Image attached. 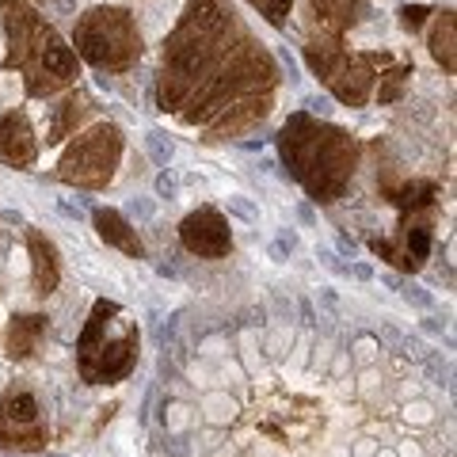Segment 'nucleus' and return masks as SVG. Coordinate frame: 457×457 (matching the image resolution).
Listing matches in <instances>:
<instances>
[{
    "instance_id": "nucleus-11",
    "label": "nucleus",
    "mask_w": 457,
    "mask_h": 457,
    "mask_svg": "<svg viewBox=\"0 0 457 457\" xmlns=\"http://www.w3.org/2000/svg\"><path fill=\"white\" fill-rule=\"evenodd\" d=\"M404 420L408 423H431L435 420V408L427 404V400H411V404L404 408Z\"/></svg>"
},
{
    "instance_id": "nucleus-15",
    "label": "nucleus",
    "mask_w": 457,
    "mask_h": 457,
    "mask_svg": "<svg viewBox=\"0 0 457 457\" xmlns=\"http://www.w3.org/2000/svg\"><path fill=\"white\" fill-rule=\"evenodd\" d=\"M57 213H62V218H69V221H80L84 218V206L80 203H65V198H57Z\"/></svg>"
},
{
    "instance_id": "nucleus-26",
    "label": "nucleus",
    "mask_w": 457,
    "mask_h": 457,
    "mask_svg": "<svg viewBox=\"0 0 457 457\" xmlns=\"http://www.w3.org/2000/svg\"><path fill=\"white\" fill-rule=\"evenodd\" d=\"M339 255H354V240H347V237H339Z\"/></svg>"
},
{
    "instance_id": "nucleus-6",
    "label": "nucleus",
    "mask_w": 457,
    "mask_h": 457,
    "mask_svg": "<svg viewBox=\"0 0 457 457\" xmlns=\"http://www.w3.org/2000/svg\"><path fill=\"white\" fill-rule=\"evenodd\" d=\"M400 297L411 305V309H423V312H431L438 302H435V294L427 290V286H420V282H400Z\"/></svg>"
},
{
    "instance_id": "nucleus-13",
    "label": "nucleus",
    "mask_w": 457,
    "mask_h": 457,
    "mask_svg": "<svg viewBox=\"0 0 457 457\" xmlns=\"http://www.w3.org/2000/svg\"><path fill=\"white\" fill-rule=\"evenodd\" d=\"M294 339V332H290V324H282L278 328V332L275 336H270L267 339V354H270V359H278V354H282V347H286V343H290Z\"/></svg>"
},
{
    "instance_id": "nucleus-21",
    "label": "nucleus",
    "mask_w": 457,
    "mask_h": 457,
    "mask_svg": "<svg viewBox=\"0 0 457 457\" xmlns=\"http://www.w3.org/2000/svg\"><path fill=\"white\" fill-rule=\"evenodd\" d=\"M297 221H302V225H317V213H312V206L309 203H297Z\"/></svg>"
},
{
    "instance_id": "nucleus-17",
    "label": "nucleus",
    "mask_w": 457,
    "mask_h": 457,
    "mask_svg": "<svg viewBox=\"0 0 457 457\" xmlns=\"http://www.w3.org/2000/svg\"><path fill=\"white\" fill-rule=\"evenodd\" d=\"M305 104H309V111H317V114H332V111H336V107H332V99H328V96H309Z\"/></svg>"
},
{
    "instance_id": "nucleus-4",
    "label": "nucleus",
    "mask_w": 457,
    "mask_h": 457,
    "mask_svg": "<svg viewBox=\"0 0 457 457\" xmlns=\"http://www.w3.org/2000/svg\"><path fill=\"white\" fill-rule=\"evenodd\" d=\"M179 4H183V0H161V4H153V8L145 12V16H141V23H145V31H149V35H161L164 27H168L171 20H176Z\"/></svg>"
},
{
    "instance_id": "nucleus-12",
    "label": "nucleus",
    "mask_w": 457,
    "mask_h": 457,
    "mask_svg": "<svg viewBox=\"0 0 457 457\" xmlns=\"http://www.w3.org/2000/svg\"><path fill=\"white\" fill-rule=\"evenodd\" d=\"M423 16H427L423 4H404V8H400V23H404V31H420Z\"/></svg>"
},
{
    "instance_id": "nucleus-19",
    "label": "nucleus",
    "mask_w": 457,
    "mask_h": 457,
    "mask_svg": "<svg viewBox=\"0 0 457 457\" xmlns=\"http://www.w3.org/2000/svg\"><path fill=\"white\" fill-rule=\"evenodd\" d=\"M309 362V339H302L297 343V351H294V362H290V370H302Z\"/></svg>"
},
{
    "instance_id": "nucleus-14",
    "label": "nucleus",
    "mask_w": 457,
    "mask_h": 457,
    "mask_svg": "<svg viewBox=\"0 0 457 457\" xmlns=\"http://www.w3.org/2000/svg\"><path fill=\"white\" fill-rule=\"evenodd\" d=\"M164 453H168V457H187V453H191L187 438H183V435H171V438L164 442Z\"/></svg>"
},
{
    "instance_id": "nucleus-30",
    "label": "nucleus",
    "mask_w": 457,
    "mask_h": 457,
    "mask_svg": "<svg viewBox=\"0 0 457 457\" xmlns=\"http://www.w3.org/2000/svg\"><path fill=\"white\" fill-rule=\"evenodd\" d=\"M378 457H396V453H389V450H385V453H378Z\"/></svg>"
},
{
    "instance_id": "nucleus-9",
    "label": "nucleus",
    "mask_w": 457,
    "mask_h": 457,
    "mask_svg": "<svg viewBox=\"0 0 457 457\" xmlns=\"http://www.w3.org/2000/svg\"><path fill=\"white\" fill-rule=\"evenodd\" d=\"M252 4L260 8L275 27H282L286 23V12H290V0H252Z\"/></svg>"
},
{
    "instance_id": "nucleus-24",
    "label": "nucleus",
    "mask_w": 457,
    "mask_h": 457,
    "mask_svg": "<svg viewBox=\"0 0 457 457\" xmlns=\"http://www.w3.org/2000/svg\"><path fill=\"white\" fill-rule=\"evenodd\" d=\"M347 275H354V278L370 282V278H374V267H370V263H354V267H347Z\"/></svg>"
},
{
    "instance_id": "nucleus-3",
    "label": "nucleus",
    "mask_w": 457,
    "mask_h": 457,
    "mask_svg": "<svg viewBox=\"0 0 457 457\" xmlns=\"http://www.w3.org/2000/svg\"><path fill=\"white\" fill-rule=\"evenodd\" d=\"M145 153H149V161L156 168H168L171 156H176V141H171L164 130H149L145 134Z\"/></svg>"
},
{
    "instance_id": "nucleus-5",
    "label": "nucleus",
    "mask_w": 457,
    "mask_h": 457,
    "mask_svg": "<svg viewBox=\"0 0 457 457\" xmlns=\"http://www.w3.org/2000/svg\"><path fill=\"white\" fill-rule=\"evenodd\" d=\"M225 210H228V218H237V221H245V225H260V206H255L248 195H228L225 198Z\"/></svg>"
},
{
    "instance_id": "nucleus-8",
    "label": "nucleus",
    "mask_w": 457,
    "mask_h": 457,
    "mask_svg": "<svg viewBox=\"0 0 457 457\" xmlns=\"http://www.w3.org/2000/svg\"><path fill=\"white\" fill-rule=\"evenodd\" d=\"M183 195V183H179V176L176 171H161V176H156V198H164V203H176V198Z\"/></svg>"
},
{
    "instance_id": "nucleus-16",
    "label": "nucleus",
    "mask_w": 457,
    "mask_h": 457,
    "mask_svg": "<svg viewBox=\"0 0 457 457\" xmlns=\"http://www.w3.org/2000/svg\"><path fill=\"white\" fill-rule=\"evenodd\" d=\"M320 305H324L328 312H332V317L339 312V297H336V290H332V286H320Z\"/></svg>"
},
{
    "instance_id": "nucleus-2",
    "label": "nucleus",
    "mask_w": 457,
    "mask_h": 457,
    "mask_svg": "<svg viewBox=\"0 0 457 457\" xmlns=\"http://www.w3.org/2000/svg\"><path fill=\"white\" fill-rule=\"evenodd\" d=\"M195 225H203V233H198V228H191L187 221H183V240H187L191 248H198V252H221V240H218L221 221L213 218V213H203V218L195 213Z\"/></svg>"
},
{
    "instance_id": "nucleus-32",
    "label": "nucleus",
    "mask_w": 457,
    "mask_h": 457,
    "mask_svg": "<svg viewBox=\"0 0 457 457\" xmlns=\"http://www.w3.org/2000/svg\"><path fill=\"white\" fill-rule=\"evenodd\" d=\"M4 457H12V453H4Z\"/></svg>"
},
{
    "instance_id": "nucleus-18",
    "label": "nucleus",
    "mask_w": 457,
    "mask_h": 457,
    "mask_svg": "<svg viewBox=\"0 0 457 457\" xmlns=\"http://www.w3.org/2000/svg\"><path fill=\"white\" fill-rule=\"evenodd\" d=\"M179 183H183V187H191V191H198V195H206V179L198 176V171H187Z\"/></svg>"
},
{
    "instance_id": "nucleus-27",
    "label": "nucleus",
    "mask_w": 457,
    "mask_h": 457,
    "mask_svg": "<svg viewBox=\"0 0 457 457\" xmlns=\"http://www.w3.org/2000/svg\"><path fill=\"white\" fill-rule=\"evenodd\" d=\"M240 149H245V153H260L263 149V137L260 141H240Z\"/></svg>"
},
{
    "instance_id": "nucleus-31",
    "label": "nucleus",
    "mask_w": 457,
    "mask_h": 457,
    "mask_svg": "<svg viewBox=\"0 0 457 457\" xmlns=\"http://www.w3.org/2000/svg\"><path fill=\"white\" fill-rule=\"evenodd\" d=\"M42 457H62V453H42Z\"/></svg>"
},
{
    "instance_id": "nucleus-23",
    "label": "nucleus",
    "mask_w": 457,
    "mask_h": 457,
    "mask_svg": "<svg viewBox=\"0 0 457 457\" xmlns=\"http://www.w3.org/2000/svg\"><path fill=\"white\" fill-rule=\"evenodd\" d=\"M297 309H302V320H305L309 328H317V324H320V317H317V309H312L309 302H297Z\"/></svg>"
},
{
    "instance_id": "nucleus-28",
    "label": "nucleus",
    "mask_w": 457,
    "mask_h": 457,
    "mask_svg": "<svg viewBox=\"0 0 457 457\" xmlns=\"http://www.w3.org/2000/svg\"><path fill=\"white\" fill-rule=\"evenodd\" d=\"M381 282L389 286V290H396V294H400V278H396V275H381Z\"/></svg>"
},
{
    "instance_id": "nucleus-10",
    "label": "nucleus",
    "mask_w": 457,
    "mask_h": 457,
    "mask_svg": "<svg viewBox=\"0 0 457 457\" xmlns=\"http://www.w3.org/2000/svg\"><path fill=\"white\" fill-rule=\"evenodd\" d=\"M378 339H370V336H362L359 343H354V359H359V366H374L378 362Z\"/></svg>"
},
{
    "instance_id": "nucleus-22",
    "label": "nucleus",
    "mask_w": 457,
    "mask_h": 457,
    "mask_svg": "<svg viewBox=\"0 0 457 457\" xmlns=\"http://www.w3.org/2000/svg\"><path fill=\"white\" fill-rule=\"evenodd\" d=\"M278 240H282V245L290 248V252H297V248H302V240H297V233H294V228H278Z\"/></svg>"
},
{
    "instance_id": "nucleus-20",
    "label": "nucleus",
    "mask_w": 457,
    "mask_h": 457,
    "mask_svg": "<svg viewBox=\"0 0 457 457\" xmlns=\"http://www.w3.org/2000/svg\"><path fill=\"white\" fill-rule=\"evenodd\" d=\"M420 328H423L427 336H442V332H446V324H442L438 317H423V320H420Z\"/></svg>"
},
{
    "instance_id": "nucleus-1",
    "label": "nucleus",
    "mask_w": 457,
    "mask_h": 457,
    "mask_svg": "<svg viewBox=\"0 0 457 457\" xmlns=\"http://www.w3.org/2000/svg\"><path fill=\"white\" fill-rule=\"evenodd\" d=\"M73 267H77V278L84 286H92V290H126V282L107 267V260H99L92 252H80L73 260Z\"/></svg>"
},
{
    "instance_id": "nucleus-25",
    "label": "nucleus",
    "mask_w": 457,
    "mask_h": 457,
    "mask_svg": "<svg viewBox=\"0 0 457 457\" xmlns=\"http://www.w3.org/2000/svg\"><path fill=\"white\" fill-rule=\"evenodd\" d=\"M203 354H206V359H218V354H221V339H206L203 343Z\"/></svg>"
},
{
    "instance_id": "nucleus-29",
    "label": "nucleus",
    "mask_w": 457,
    "mask_h": 457,
    "mask_svg": "<svg viewBox=\"0 0 457 457\" xmlns=\"http://www.w3.org/2000/svg\"><path fill=\"white\" fill-rule=\"evenodd\" d=\"M57 8H62V12H73V8H77V0H57Z\"/></svg>"
},
{
    "instance_id": "nucleus-7",
    "label": "nucleus",
    "mask_w": 457,
    "mask_h": 457,
    "mask_svg": "<svg viewBox=\"0 0 457 457\" xmlns=\"http://www.w3.org/2000/svg\"><path fill=\"white\" fill-rule=\"evenodd\" d=\"M126 218L130 221H141V225H149L156 218V203L145 195H134V198H126Z\"/></svg>"
}]
</instances>
